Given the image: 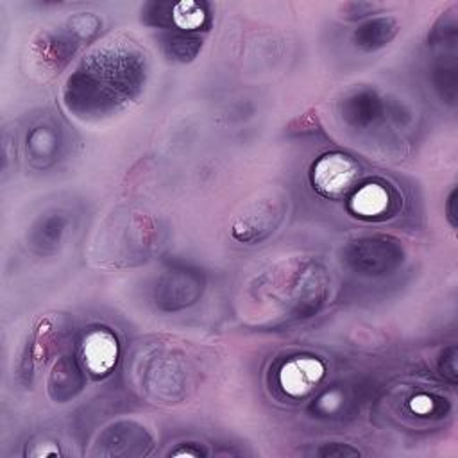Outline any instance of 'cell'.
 I'll use <instances>...</instances> for the list:
<instances>
[{
  "label": "cell",
  "mask_w": 458,
  "mask_h": 458,
  "mask_svg": "<svg viewBox=\"0 0 458 458\" xmlns=\"http://www.w3.org/2000/svg\"><path fill=\"white\" fill-rule=\"evenodd\" d=\"M288 209L286 197L279 190H267L243 204L233 222V236L243 243H256L270 236L283 222Z\"/></svg>",
  "instance_id": "obj_1"
},
{
  "label": "cell",
  "mask_w": 458,
  "mask_h": 458,
  "mask_svg": "<svg viewBox=\"0 0 458 458\" xmlns=\"http://www.w3.org/2000/svg\"><path fill=\"white\" fill-rule=\"evenodd\" d=\"M358 177H360L358 163L352 157L340 152L322 156L315 163L313 174H311L313 188L320 195L335 200L347 197L358 184Z\"/></svg>",
  "instance_id": "obj_2"
},
{
  "label": "cell",
  "mask_w": 458,
  "mask_h": 458,
  "mask_svg": "<svg viewBox=\"0 0 458 458\" xmlns=\"http://www.w3.org/2000/svg\"><path fill=\"white\" fill-rule=\"evenodd\" d=\"M347 259L363 274H383L403 259V250L385 238H361L349 245Z\"/></svg>",
  "instance_id": "obj_3"
},
{
  "label": "cell",
  "mask_w": 458,
  "mask_h": 458,
  "mask_svg": "<svg viewBox=\"0 0 458 458\" xmlns=\"http://www.w3.org/2000/svg\"><path fill=\"white\" fill-rule=\"evenodd\" d=\"M202 279L190 270H168L157 283L156 302L163 310H179L199 299Z\"/></svg>",
  "instance_id": "obj_4"
},
{
  "label": "cell",
  "mask_w": 458,
  "mask_h": 458,
  "mask_svg": "<svg viewBox=\"0 0 458 458\" xmlns=\"http://www.w3.org/2000/svg\"><path fill=\"white\" fill-rule=\"evenodd\" d=\"M324 376V365L311 356H295L279 370V385L292 397L310 394Z\"/></svg>",
  "instance_id": "obj_5"
},
{
  "label": "cell",
  "mask_w": 458,
  "mask_h": 458,
  "mask_svg": "<svg viewBox=\"0 0 458 458\" xmlns=\"http://www.w3.org/2000/svg\"><path fill=\"white\" fill-rule=\"evenodd\" d=\"M118 356L116 338L106 329H95L86 335L82 342V358L89 372L95 376L107 374Z\"/></svg>",
  "instance_id": "obj_6"
},
{
  "label": "cell",
  "mask_w": 458,
  "mask_h": 458,
  "mask_svg": "<svg viewBox=\"0 0 458 458\" xmlns=\"http://www.w3.org/2000/svg\"><path fill=\"white\" fill-rule=\"evenodd\" d=\"M397 32H399V23L395 18L379 16L360 25L354 30L352 39H354V45L360 47L361 50L372 52L388 45L397 36Z\"/></svg>",
  "instance_id": "obj_7"
},
{
  "label": "cell",
  "mask_w": 458,
  "mask_h": 458,
  "mask_svg": "<svg viewBox=\"0 0 458 458\" xmlns=\"http://www.w3.org/2000/svg\"><path fill=\"white\" fill-rule=\"evenodd\" d=\"M388 204H390V195L386 188L376 182H369L352 193L349 208L358 216L372 218V216L383 215L388 209Z\"/></svg>",
  "instance_id": "obj_8"
},
{
  "label": "cell",
  "mask_w": 458,
  "mask_h": 458,
  "mask_svg": "<svg viewBox=\"0 0 458 458\" xmlns=\"http://www.w3.org/2000/svg\"><path fill=\"white\" fill-rule=\"evenodd\" d=\"M48 388L52 397L59 401L68 399L81 388V374L73 360L64 358L54 367L48 379Z\"/></svg>",
  "instance_id": "obj_9"
},
{
  "label": "cell",
  "mask_w": 458,
  "mask_h": 458,
  "mask_svg": "<svg viewBox=\"0 0 458 458\" xmlns=\"http://www.w3.org/2000/svg\"><path fill=\"white\" fill-rule=\"evenodd\" d=\"M206 20L204 7L195 2H179L174 5L172 21L182 30H195L202 27Z\"/></svg>",
  "instance_id": "obj_10"
},
{
  "label": "cell",
  "mask_w": 458,
  "mask_h": 458,
  "mask_svg": "<svg viewBox=\"0 0 458 458\" xmlns=\"http://www.w3.org/2000/svg\"><path fill=\"white\" fill-rule=\"evenodd\" d=\"M54 335H55L54 327H50L47 322H41L34 336V345L30 347V352H32V358H29L30 367H39L41 363L47 361V358L54 349V344H47V342L54 340Z\"/></svg>",
  "instance_id": "obj_11"
},
{
  "label": "cell",
  "mask_w": 458,
  "mask_h": 458,
  "mask_svg": "<svg viewBox=\"0 0 458 458\" xmlns=\"http://www.w3.org/2000/svg\"><path fill=\"white\" fill-rule=\"evenodd\" d=\"M376 9H377V4H374V2H347V4L340 5L342 18H345V20L363 18L367 14H372Z\"/></svg>",
  "instance_id": "obj_12"
},
{
  "label": "cell",
  "mask_w": 458,
  "mask_h": 458,
  "mask_svg": "<svg viewBox=\"0 0 458 458\" xmlns=\"http://www.w3.org/2000/svg\"><path fill=\"white\" fill-rule=\"evenodd\" d=\"M440 370L451 383H456V347H449L442 354Z\"/></svg>",
  "instance_id": "obj_13"
},
{
  "label": "cell",
  "mask_w": 458,
  "mask_h": 458,
  "mask_svg": "<svg viewBox=\"0 0 458 458\" xmlns=\"http://www.w3.org/2000/svg\"><path fill=\"white\" fill-rule=\"evenodd\" d=\"M320 456H358L360 451L344 444H329L318 451Z\"/></svg>",
  "instance_id": "obj_14"
},
{
  "label": "cell",
  "mask_w": 458,
  "mask_h": 458,
  "mask_svg": "<svg viewBox=\"0 0 458 458\" xmlns=\"http://www.w3.org/2000/svg\"><path fill=\"white\" fill-rule=\"evenodd\" d=\"M410 406H411V410L415 413L426 415V413H429L433 410V399L429 395H417V397L411 399Z\"/></svg>",
  "instance_id": "obj_15"
},
{
  "label": "cell",
  "mask_w": 458,
  "mask_h": 458,
  "mask_svg": "<svg viewBox=\"0 0 458 458\" xmlns=\"http://www.w3.org/2000/svg\"><path fill=\"white\" fill-rule=\"evenodd\" d=\"M454 204H456V190L451 191L449 199H447V206H445V211H447V218L451 222L453 227H456V209H454Z\"/></svg>",
  "instance_id": "obj_16"
}]
</instances>
